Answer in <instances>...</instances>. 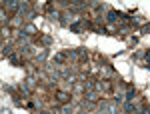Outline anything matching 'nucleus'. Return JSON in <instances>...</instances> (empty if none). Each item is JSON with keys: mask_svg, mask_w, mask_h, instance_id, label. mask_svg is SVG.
<instances>
[{"mask_svg": "<svg viewBox=\"0 0 150 114\" xmlns=\"http://www.w3.org/2000/svg\"><path fill=\"white\" fill-rule=\"evenodd\" d=\"M58 100H60V102H66V100H68V96H66L64 92H60V94H58Z\"/></svg>", "mask_w": 150, "mask_h": 114, "instance_id": "1", "label": "nucleus"}]
</instances>
